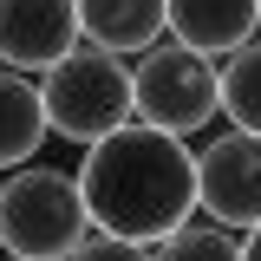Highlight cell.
<instances>
[{"instance_id":"1","label":"cell","mask_w":261,"mask_h":261,"mask_svg":"<svg viewBox=\"0 0 261 261\" xmlns=\"http://www.w3.org/2000/svg\"><path fill=\"white\" fill-rule=\"evenodd\" d=\"M79 196L92 209V228L157 248L163 235H176L196 216V150L183 137L130 118L124 130L85 144Z\"/></svg>"},{"instance_id":"4","label":"cell","mask_w":261,"mask_h":261,"mask_svg":"<svg viewBox=\"0 0 261 261\" xmlns=\"http://www.w3.org/2000/svg\"><path fill=\"white\" fill-rule=\"evenodd\" d=\"M130 118L170 137H196L209 118H222L216 105V59H202L190 46H150L130 65Z\"/></svg>"},{"instance_id":"11","label":"cell","mask_w":261,"mask_h":261,"mask_svg":"<svg viewBox=\"0 0 261 261\" xmlns=\"http://www.w3.org/2000/svg\"><path fill=\"white\" fill-rule=\"evenodd\" d=\"M150 255L157 261H242V242L222 222H183L176 235H163Z\"/></svg>"},{"instance_id":"8","label":"cell","mask_w":261,"mask_h":261,"mask_svg":"<svg viewBox=\"0 0 261 261\" xmlns=\"http://www.w3.org/2000/svg\"><path fill=\"white\" fill-rule=\"evenodd\" d=\"M261 27V0H170V33H176V46H190L202 59H216V53H235V46H248Z\"/></svg>"},{"instance_id":"2","label":"cell","mask_w":261,"mask_h":261,"mask_svg":"<svg viewBox=\"0 0 261 261\" xmlns=\"http://www.w3.org/2000/svg\"><path fill=\"white\" fill-rule=\"evenodd\" d=\"M92 235V209L72 170L27 163L0 183V248L13 261H65Z\"/></svg>"},{"instance_id":"10","label":"cell","mask_w":261,"mask_h":261,"mask_svg":"<svg viewBox=\"0 0 261 261\" xmlns=\"http://www.w3.org/2000/svg\"><path fill=\"white\" fill-rule=\"evenodd\" d=\"M216 105H222L228 130L261 137V39L235 46V53L216 65Z\"/></svg>"},{"instance_id":"13","label":"cell","mask_w":261,"mask_h":261,"mask_svg":"<svg viewBox=\"0 0 261 261\" xmlns=\"http://www.w3.org/2000/svg\"><path fill=\"white\" fill-rule=\"evenodd\" d=\"M242 261H261V228H248V242H242Z\"/></svg>"},{"instance_id":"14","label":"cell","mask_w":261,"mask_h":261,"mask_svg":"<svg viewBox=\"0 0 261 261\" xmlns=\"http://www.w3.org/2000/svg\"><path fill=\"white\" fill-rule=\"evenodd\" d=\"M7 261H13V255H7Z\"/></svg>"},{"instance_id":"7","label":"cell","mask_w":261,"mask_h":261,"mask_svg":"<svg viewBox=\"0 0 261 261\" xmlns=\"http://www.w3.org/2000/svg\"><path fill=\"white\" fill-rule=\"evenodd\" d=\"M79 33L85 46H105V53H150L170 33V0H79Z\"/></svg>"},{"instance_id":"6","label":"cell","mask_w":261,"mask_h":261,"mask_svg":"<svg viewBox=\"0 0 261 261\" xmlns=\"http://www.w3.org/2000/svg\"><path fill=\"white\" fill-rule=\"evenodd\" d=\"M79 0H0V65L7 72H53L79 46Z\"/></svg>"},{"instance_id":"5","label":"cell","mask_w":261,"mask_h":261,"mask_svg":"<svg viewBox=\"0 0 261 261\" xmlns=\"http://www.w3.org/2000/svg\"><path fill=\"white\" fill-rule=\"evenodd\" d=\"M196 209L222 228H261V137L222 130L196 150Z\"/></svg>"},{"instance_id":"9","label":"cell","mask_w":261,"mask_h":261,"mask_svg":"<svg viewBox=\"0 0 261 261\" xmlns=\"http://www.w3.org/2000/svg\"><path fill=\"white\" fill-rule=\"evenodd\" d=\"M46 98L27 72H7L0 65V170H27L46 144Z\"/></svg>"},{"instance_id":"12","label":"cell","mask_w":261,"mask_h":261,"mask_svg":"<svg viewBox=\"0 0 261 261\" xmlns=\"http://www.w3.org/2000/svg\"><path fill=\"white\" fill-rule=\"evenodd\" d=\"M65 261H157V255H150L144 242H124V235H105V228H98V235H85Z\"/></svg>"},{"instance_id":"3","label":"cell","mask_w":261,"mask_h":261,"mask_svg":"<svg viewBox=\"0 0 261 261\" xmlns=\"http://www.w3.org/2000/svg\"><path fill=\"white\" fill-rule=\"evenodd\" d=\"M39 98H46V124L59 137L98 144L130 124V59L105 53V46H72L39 79Z\"/></svg>"}]
</instances>
